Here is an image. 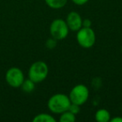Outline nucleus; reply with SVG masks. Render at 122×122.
Listing matches in <instances>:
<instances>
[{"label":"nucleus","mask_w":122,"mask_h":122,"mask_svg":"<svg viewBox=\"0 0 122 122\" xmlns=\"http://www.w3.org/2000/svg\"><path fill=\"white\" fill-rule=\"evenodd\" d=\"M71 101L70 97L64 94H56L50 97L48 101L49 109L55 114H62L70 108Z\"/></svg>","instance_id":"obj_1"},{"label":"nucleus","mask_w":122,"mask_h":122,"mask_svg":"<svg viewBox=\"0 0 122 122\" xmlns=\"http://www.w3.org/2000/svg\"><path fill=\"white\" fill-rule=\"evenodd\" d=\"M49 73L48 65L43 61H37L31 65L29 70V79L35 84L40 83L46 79Z\"/></svg>","instance_id":"obj_2"},{"label":"nucleus","mask_w":122,"mask_h":122,"mask_svg":"<svg viewBox=\"0 0 122 122\" xmlns=\"http://www.w3.org/2000/svg\"><path fill=\"white\" fill-rule=\"evenodd\" d=\"M69 27L66 22L63 19H54L50 24L49 31L53 39L56 40H61L67 37L69 34Z\"/></svg>","instance_id":"obj_3"},{"label":"nucleus","mask_w":122,"mask_h":122,"mask_svg":"<svg viewBox=\"0 0 122 122\" xmlns=\"http://www.w3.org/2000/svg\"><path fill=\"white\" fill-rule=\"evenodd\" d=\"M77 41L81 47L89 49L95 44V34L90 27H83L78 30Z\"/></svg>","instance_id":"obj_4"},{"label":"nucleus","mask_w":122,"mask_h":122,"mask_svg":"<svg viewBox=\"0 0 122 122\" xmlns=\"http://www.w3.org/2000/svg\"><path fill=\"white\" fill-rule=\"evenodd\" d=\"M89 98V90L85 85H78L71 90L70 94V100L71 103L81 105L87 101Z\"/></svg>","instance_id":"obj_5"},{"label":"nucleus","mask_w":122,"mask_h":122,"mask_svg":"<svg viewBox=\"0 0 122 122\" xmlns=\"http://www.w3.org/2000/svg\"><path fill=\"white\" fill-rule=\"evenodd\" d=\"M7 83L14 88H19L21 86L24 80V76L22 70L17 67H12L7 71L5 75Z\"/></svg>","instance_id":"obj_6"},{"label":"nucleus","mask_w":122,"mask_h":122,"mask_svg":"<svg viewBox=\"0 0 122 122\" xmlns=\"http://www.w3.org/2000/svg\"><path fill=\"white\" fill-rule=\"evenodd\" d=\"M66 24L70 30L78 31L83 26V20L78 13L71 12L67 16Z\"/></svg>","instance_id":"obj_7"},{"label":"nucleus","mask_w":122,"mask_h":122,"mask_svg":"<svg viewBox=\"0 0 122 122\" xmlns=\"http://www.w3.org/2000/svg\"><path fill=\"white\" fill-rule=\"evenodd\" d=\"M95 120L98 122H108L110 120V114L107 110L101 109L95 113Z\"/></svg>","instance_id":"obj_8"},{"label":"nucleus","mask_w":122,"mask_h":122,"mask_svg":"<svg viewBox=\"0 0 122 122\" xmlns=\"http://www.w3.org/2000/svg\"><path fill=\"white\" fill-rule=\"evenodd\" d=\"M45 3L51 9H58L63 8L66 4L67 0H45Z\"/></svg>","instance_id":"obj_9"},{"label":"nucleus","mask_w":122,"mask_h":122,"mask_svg":"<svg viewBox=\"0 0 122 122\" xmlns=\"http://www.w3.org/2000/svg\"><path fill=\"white\" fill-rule=\"evenodd\" d=\"M34 122H54L55 119L53 116L49 115V114H39V115H36L34 119H33Z\"/></svg>","instance_id":"obj_10"},{"label":"nucleus","mask_w":122,"mask_h":122,"mask_svg":"<svg viewBox=\"0 0 122 122\" xmlns=\"http://www.w3.org/2000/svg\"><path fill=\"white\" fill-rule=\"evenodd\" d=\"M76 118H75V115L73 114L72 112L69 111H65L61 114L60 118H59V121L60 122H74L75 121Z\"/></svg>","instance_id":"obj_11"},{"label":"nucleus","mask_w":122,"mask_h":122,"mask_svg":"<svg viewBox=\"0 0 122 122\" xmlns=\"http://www.w3.org/2000/svg\"><path fill=\"white\" fill-rule=\"evenodd\" d=\"M34 84L35 83L34 81H32L30 79H29V80H24L23 84L21 85V87H22V90L24 92L30 93V92H32L34 90Z\"/></svg>","instance_id":"obj_12"},{"label":"nucleus","mask_w":122,"mask_h":122,"mask_svg":"<svg viewBox=\"0 0 122 122\" xmlns=\"http://www.w3.org/2000/svg\"><path fill=\"white\" fill-rule=\"evenodd\" d=\"M68 110H69V111H70V112H72L73 114H75V115H76V114H78L79 112H80V105L71 103V104H70V108H69Z\"/></svg>","instance_id":"obj_13"},{"label":"nucleus","mask_w":122,"mask_h":122,"mask_svg":"<svg viewBox=\"0 0 122 122\" xmlns=\"http://www.w3.org/2000/svg\"><path fill=\"white\" fill-rule=\"evenodd\" d=\"M56 45V39H49L47 41V47L49 49H53Z\"/></svg>","instance_id":"obj_14"},{"label":"nucleus","mask_w":122,"mask_h":122,"mask_svg":"<svg viewBox=\"0 0 122 122\" xmlns=\"http://www.w3.org/2000/svg\"><path fill=\"white\" fill-rule=\"evenodd\" d=\"M88 1L89 0H72V2L77 5H83V4H86Z\"/></svg>","instance_id":"obj_15"},{"label":"nucleus","mask_w":122,"mask_h":122,"mask_svg":"<svg viewBox=\"0 0 122 122\" xmlns=\"http://www.w3.org/2000/svg\"><path fill=\"white\" fill-rule=\"evenodd\" d=\"M90 21L89 19H85V21H83V27H90Z\"/></svg>","instance_id":"obj_16"},{"label":"nucleus","mask_w":122,"mask_h":122,"mask_svg":"<svg viewBox=\"0 0 122 122\" xmlns=\"http://www.w3.org/2000/svg\"><path fill=\"white\" fill-rule=\"evenodd\" d=\"M111 122H122V118L121 117H115V118L110 120Z\"/></svg>","instance_id":"obj_17"},{"label":"nucleus","mask_w":122,"mask_h":122,"mask_svg":"<svg viewBox=\"0 0 122 122\" xmlns=\"http://www.w3.org/2000/svg\"><path fill=\"white\" fill-rule=\"evenodd\" d=\"M121 53H122V48H121Z\"/></svg>","instance_id":"obj_18"}]
</instances>
